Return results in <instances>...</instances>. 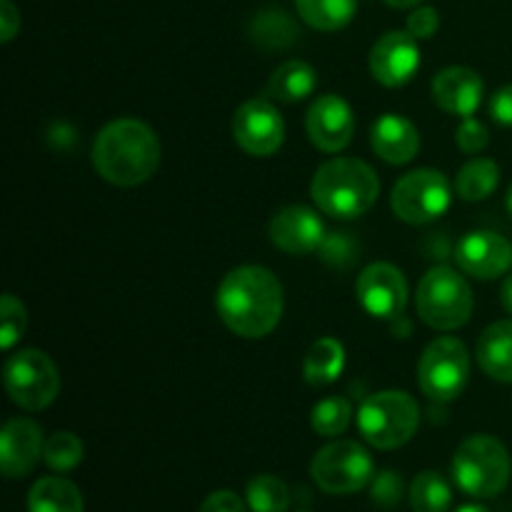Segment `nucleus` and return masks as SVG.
I'll use <instances>...</instances> for the list:
<instances>
[{
    "instance_id": "nucleus-13",
    "label": "nucleus",
    "mask_w": 512,
    "mask_h": 512,
    "mask_svg": "<svg viewBox=\"0 0 512 512\" xmlns=\"http://www.w3.org/2000/svg\"><path fill=\"white\" fill-rule=\"evenodd\" d=\"M310 143L323 153H340L355 135V115L348 100L335 93L318 95L305 113Z\"/></svg>"
},
{
    "instance_id": "nucleus-26",
    "label": "nucleus",
    "mask_w": 512,
    "mask_h": 512,
    "mask_svg": "<svg viewBox=\"0 0 512 512\" xmlns=\"http://www.w3.org/2000/svg\"><path fill=\"white\" fill-rule=\"evenodd\" d=\"M498 183V163L490 158H473L460 168L458 178H455V193L468 203H478V200L490 198L498 190Z\"/></svg>"
},
{
    "instance_id": "nucleus-8",
    "label": "nucleus",
    "mask_w": 512,
    "mask_h": 512,
    "mask_svg": "<svg viewBox=\"0 0 512 512\" xmlns=\"http://www.w3.org/2000/svg\"><path fill=\"white\" fill-rule=\"evenodd\" d=\"M470 378V355L463 340L435 338L423 350L418 363V385L423 395L435 403H450L460 398Z\"/></svg>"
},
{
    "instance_id": "nucleus-37",
    "label": "nucleus",
    "mask_w": 512,
    "mask_h": 512,
    "mask_svg": "<svg viewBox=\"0 0 512 512\" xmlns=\"http://www.w3.org/2000/svg\"><path fill=\"white\" fill-rule=\"evenodd\" d=\"M490 115H493L495 123L512 128V83L500 88L493 95V100H490Z\"/></svg>"
},
{
    "instance_id": "nucleus-29",
    "label": "nucleus",
    "mask_w": 512,
    "mask_h": 512,
    "mask_svg": "<svg viewBox=\"0 0 512 512\" xmlns=\"http://www.w3.org/2000/svg\"><path fill=\"white\" fill-rule=\"evenodd\" d=\"M350 420H353V405L348 398H325L310 413V425L318 435L323 438H338L345 430L350 428Z\"/></svg>"
},
{
    "instance_id": "nucleus-23",
    "label": "nucleus",
    "mask_w": 512,
    "mask_h": 512,
    "mask_svg": "<svg viewBox=\"0 0 512 512\" xmlns=\"http://www.w3.org/2000/svg\"><path fill=\"white\" fill-rule=\"evenodd\" d=\"M83 493L60 475L40 478L28 493V512H83Z\"/></svg>"
},
{
    "instance_id": "nucleus-5",
    "label": "nucleus",
    "mask_w": 512,
    "mask_h": 512,
    "mask_svg": "<svg viewBox=\"0 0 512 512\" xmlns=\"http://www.w3.org/2000/svg\"><path fill=\"white\" fill-rule=\"evenodd\" d=\"M420 425L418 400L405 390L368 395L358 410V428L365 443L378 450H398L413 440Z\"/></svg>"
},
{
    "instance_id": "nucleus-18",
    "label": "nucleus",
    "mask_w": 512,
    "mask_h": 512,
    "mask_svg": "<svg viewBox=\"0 0 512 512\" xmlns=\"http://www.w3.org/2000/svg\"><path fill=\"white\" fill-rule=\"evenodd\" d=\"M433 100L438 108H443L445 113L460 115V118H470L475 115V110L483 103L485 85L483 78L475 73L473 68H465V65H450V68L440 70L433 78Z\"/></svg>"
},
{
    "instance_id": "nucleus-39",
    "label": "nucleus",
    "mask_w": 512,
    "mask_h": 512,
    "mask_svg": "<svg viewBox=\"0 0 512 512\" xmlns=\"http://www.w3.org/2000/svg\"><path fill=\"white\" fill-rule=\"evenodd\" d=\"M500 300H503V308L512 315V275L505 278L503 290H500Z\"/></svg>"
},
{
    "instance_id": "nucleus-35",
    "label": "nucleus",
    "mask_w": 512,
    "mask_h": 512,
    "mask_svg": "<svg viewBox=\"0 0 512 512\" xmlns=\"http://www.w3.org/2000/svg\"><path fill=\"white\" fill-rule=\"evenodd\" d=\"M438 28H440V15L438 10L430 8V5H420V8H415L413 13L408 15V23H405V30H408L415 40L433 38Z\"/></svg>"
},
{
    "instance_id": "nucleus-16",
    "label": "nucleus",
    "mask_w": 512,
    "mask_h": 512,
    "mask_svg": "<svg viewBox=\"0 0 512 512\" xmlns=\"http://www.w3.org/2000/svg\"><path fill=\"white\" fill-rule=\"evenodd\" d=\"M270 240L288 255L315 253L325 240V223L308 205H288L270 220Z\"/></svg>"
},
{
    "instance_id": "nucleus-2",
    "label": "nucleus",
    "mask_w": 512,
    "mask_h": 512,
    "mask_svg": "<svg viewBox=\"0 0 512 512\" xmlns=\"http://www.w3.org/2000/svg\"><path fill=\"white\" fill-rule=\"evenodd\" d=\"M90 158L100 178L118 188H135L158 173L163 148L148 123L138 118H120L95 135Z\"/></svg>"
},
{
    "instance_id": "nucleus-12",
    "label": "nucleus",
    "mask_w": 512,
    "mask_h": 512,
    "mask_svg": "<svg viewBox=\"0 0 512 512\" xmlns=\"http://www.w3.org/2000/svg\"><path fill=\"white\" fill-rule=\"evenodd\" d=\"M360 308L378 320H395L408 305V283L403 270L393 263H373L358 275L355 283Z\"/></svg>"
},
{
    "instance_id": "nucleus-6",
    "label": "nucleus",
    "mask_w": 512,
    "mask_h": 512,
    "mask_svg": "<svg viewBox=\"0 0 512 512\" xmlns=\"http://www.w3.org/2000/svg\"><path fill=\"white\" fill-rule=\"evenodd\" d=\"M473 290L468 280L458 270L448 265H435L415 290V308H418L420 320L433 330H458L473 315Z\"/></svg>"
},
{
    "instance_id": "nucleus-1",
    "label": "nucleus",
    "mask_w": 512,
    "mask_h": 512,
    "mask_svg": "<svg viewBox=\"0 0 512 512\" xmlns=\"http://www.w3.org/2000/svg\"><path fill=\"white\" fill-rule=\"evenodd\" d=\"M283 308V285L260 265H240L230 270L215 293V310L225 328L248 340L273 333L283 318Z\"/></svg>"
},
{
    "instance_id": "nucleus-17",
    "label": "nucleus",
    "mask_w": 512,
    "mask_h": 512,
    "mask_svg": "<svg viewBox=\"0 0 512 512\" xmlns=\"http://www.w3.org/2000/svg\"><path fill=\"white\" fill-rule=\"evenodd\" d=\"M43 430L30 418H13L0 433V470L5 478H23L43 458Z\"/></svg>"
},
{
    "instance_id": "nucleus-28",
    "label": "nucleus",
    "mask_w": 512,
    "mask_h": 512,
    "mask_svg": "<svg viewBox=\"0 0 512 512\" xmlns=\"http://www.w3.org/2000/svg\"><path fill=\"white\" fill-rule=\"evenodd\" d=\"M245 500L253 512H285L290 508V490L275 475H258L245 488Z\"/></svg>"
},
{
    "instance_id": "nucleus-22",
    "label": "nucleus",
    "mask_w": 512,
    "mask_h": 512,
    "mask_svg": "<svg viewBox=\"0 0 512 512\" xmlns=\"http://www.w3.org/2000/svg\"><path fill=\"white\" fill-rule=\"evenodd\" d=\"M318 88V73L305 60H288L273 70L268 80V95L280 103H300Z\"/></svg>"
},
{
    "instance_id": "nucleus-14",
    "label": "nucleus",
    "mask_w": 512,
    "mask_h": 512,
    "mask_svg": "<svg viewBox=\"0 0 512 512\" xmlns=\"http://www.w3.org/2000/svg\"><path fill=\"white\" fill-rule=\"evenodd\" d=\"M420 68L418 40L405 30L385 33L370 50V73L385 88H403Z\"/></svg>"
},
{
    "instance_id": "nucleus-40",
    "label": "nucleus",
    "mask_w": 512,
    "mask_h": 512,
    "mask_svg": "<svg viewBox=\"0 0 512 512\" xmlns=\"http://www.w3.org/2000/svg\"><path fill=\"white\" fill-rule=\"evenodd\" d=\"M383 3H388L390 8H413V5L423 3V0H383Z\"/></svg>"
},
{
    "instance_id": "nucleus-7",
    "label": "nucleus",
    "mask_w": 512,
    "mask_h": 512,
    "mask_svg": "<svg viewBox=\"0 0 512 512\" xmlns=\"http://www.w3.org/2000/svg\"><path fill=\"white\" fill-rule=\"evenodd\" d=\"M310 475L323 493L353 495L373 483L375 463L355 440H335L315 453Z\"/></svg>"
},
{
    "instance_id": "nucleus-11",
    "label": "nucleus",
    "mask_w": 512,
    "mask_h": 512,
    "mask_svg": "<svg viewBox=\"0 0 512 512\" xmlns=\"http://www.w3.org/2000/svg\"><path fill=\"white\" fill-rule=\"evenodd\" d=\"M233 138L253 158H270L285 140V120L265 98H250L235 110Z\"/></svg>"
},
{
    "instance_id": "nucleus-19",
    "label": "nucleus",
    "mask_w": 512,
    "mask_h": 512,
    "mask_svg": "<svg viewBox=\"0 0 512 512\" xmlns=\"http://www.w3.org/2000/svg\"><path fill=\"white\" fill-rule=\"evenodd\" d=\"M370 145H373L375 155L388 165H405L418 155L420 133L408 118L388 113L375 120Z\"/></svg>"
},
{
    "instance_id": "nucleus-24",
    "label": "nucleus",
    "mask_w": 512,
    "mask_h": 512,
    "mask_svg": "<svg viewBox=\"0 0 512 512\" xmlns=\"http://www.w3.org/2000/svg\"><path fill=\"white\" fill-rule=\"evenodd\" d=\"M300 30L285 10L268 8L250 23V40L263 50H285L298 40Z\"/></svg>"
},
{
    "instance_id": "nucleus-15",
    "label": "nucleus",
    "mask_w": 512,
    "mask_h": 512,
    "mask_svg": "<svg viewBox=\"0 0 512 512\" xmlns=\"http://www.w3.org/2000/svg\"><path fill=\"white\" fill-rule=\"evenodd\" d=\"M455 260L465 275L478 280H495L512 265V245L493 230H473L455 245Z\"/></svg>"
},
{
    "instance_id": "nucleus-10",
    "label": "nucleus",
    "mask_w": 512,
    "mask_h": 512,
    "mask_svg": "<svg viewBox=\"0 0 512 512\" xmlns=\"http://www.w3.org/2000/svg\"><path fill=\"white\" fill-rule=\"evenodd\" d=\"M450 198H453V188L448 178L440 170L420 168L410 170L395 183L390 205L403 223L428 225L450 208Z\"/></svg>"
},
{
    "instance_id": "nucleus-27",
    "label": "nucleus",
    "mask_w": 512,
    "mask_h": 512,
    "mask_svg": "<svg viewBox=\"0 0 512 512\" xmlns=\"http://www.w3.org/2000/svg\"><path fill=\"white\" fill-rule=\"evenodd\" d=\"M450 505H453V490L448 480L435 470H425L410 485L413 512H448Z\"/></svg>"
},
{
    "instance_id": "nucleus-42",
    "label": "nucleus",
    "mask_w": 512,
    "mask_h": 512,
    "mask_svg": "<svg viewBox=\"0 0 512 512\" xmlns=\"http://www.w3.org/2000/svg\"><path fill=\"white\" fill-rule=\"evenodd\" d=\"M505 210H508V215L512 218V185H510L508 195H505Z\"/></svg>"
},
{
    "instance_id": "nucleus-41",
    "label": "nucleus",
    "mask_w": 512,
    "mask_h": 512,
    "mask_svg": "<svg viewBox=\"0 0 512 512\" xmlns=\"http://www.w3.org/2000/svg\"><path fill=\"white\" fill-rule=\"evenodd\" d=\"M455 512H490V510H488V508H483V505L470 503V505H463V508H458Z\"/></svg>"
},
{
    "instance_id": "nucleus-25",
    "label": "nucleus",
    "mask_w": 512,
    "mask_h": 512,
    "mask_svg": "<svg viewBox=\"0 0 512 512\" xmlns=\"http://www.w3.org/2000/svg\"><path fill=\"white\" fill-rule=\"evenodd\" d=\"M295 8H298L300 20L310 28L333 33L355 18L358 0H295Z\"/></svg>"
},
{
    "instance_id": "nucleus-3",
    "label": "nucleus",
    "mask_w": 512,
    "mask_h": 512,
    "mask_svg": "<svg viewBox=\"0 0 512 512\" xmlns=\"http://www.w3.org/2000/svg\"><path fill=\"white\" fill-rule=\"evenodd\" d=\"M310 195L330 218L353 220L375 205L380 195V178L365 160L333 158L318 168Z\"/></svg>"
},
{
    "instance_id": "nucleus-21",
    "label": "nucleus",
    "mask_w": 512,
    "mask_h": 512,
    "mask_svg": "<svg viewBox=\"0 0 512 512\" xmlns=\"http://www.w3.org/2000/svg\"><path fill=\"white\" fill-rule=\"evenodd\" d=\"M345 370V348L335 338H320L308 348L303 360V378L313 388L335 383Z\"/></svg>"
},
{
    "instance_id": "nucleus-9",
    "label": "nucleus",
    "mask_w": 512,
    "mask_h": 512,
    "mask_svg": "<svg viewBox=\"0 0 512 512\" xmlns=\"http://www.w3.org/2000/svg\"><path fill=\"white\" fill-rule=\"evenodd\" d=\"M3 380L10 400L30 413L48 408L60 393L58 368L43 350L35 348L10 355L5 360Z\"/></svg>"
},
{
    "instance_id": "nucleus-4",
    "label": "nucleus",
    "mask_w": 512,
    "mask_h": 512,
    "mask_svg": "<svg viewBox=\"0 0 512 512\" xmlns=\"http://www.w3.org/2000/svg\"><path fill=\"white\" fill-rule=\"evenodd\" d=\"M510 453L493 435H470L453 458L455 485L470 498H495L510 483Z\"/></svg>"
},
{
    "instance_id": "nucleus-20",
    "label": "nucleus",
    "mask_w": 512,
    "mask_h": 512,
    "mask_svg": "<svg viewBox=\"0 0 512 512\" xmlns=\"http://www.w3.org/2000/svg\"><path fill=\"white\" fill-rule=\"evenodd\" d=\"M475 358L488 378L512 383V320H498L483 330Z\"/></svg>"
},
{
    "instance_id": "nucleus-36",
    "label": "nucleus",
    "mask_w": 512,
    "mask_h": 512,
    "mask_svg": "<svg viewBox=\"0 0 512 512\" xmlns=\"http://www.w3.org/2000/svg\"><path fill=\"white\" fill-rule=\"evenodd\" d=\"M198 512H248V508L233 490H215L203 500Z\"/></svg>"
},
{
    "instance_id": "nucleus-34",
    "label": "nucleus",
    "mask_w": 512,
    "mask_h": 512,
    "mask_svg": "<svg viewBox=\"0 0 512 512\" xmlns=\"http://www.w3.org/2000/svg\"><path fill=\"white\" fill-rule=\"evenodd\" d=\"M373 500L383 508H393L403 498V478L393 470H383L373 478V490H370Z\"/></svg>"
},
{
    "instance_id": "nucleus-32",
    "label": "nucleus",
    "mask_w": 512,
    "mask_h": 512,
    "mask_svg": "<svg viewBox=\"0 0 512 512\" xmlns=\"http://www.w3.org/2000/svg\"><path fill=\"white\" fill-rule=\"evenodd\" d=\"M355 253H358V243L353 233H330L320 245V258L333 268H348L355 260Z\"/></svg>"
},
{
    "instance_id": "nucleus-31",
    "label": "nucleus",
    "mask_w": 512,
    "mask_h": 512,
    "mask_svg": "<svg viewBox=\"0 0 512 512\" xmlns=\"http://www.w3.org/2000/svg\"><path fill=\"white\" fill-rule=\"evenodd\" d=\"M3 325H0V345L3 350H10L25 333V325H28V313H25V305L15 298L13 293L3 295Z\"/></svg>"
},
{
    "instance_id": "nucleus-33",
    "label": "nucleus",
    "mask_w": 512,
    "mask_h": 512,
    "mask_svg": "<svg viewBox=\"0 0 512 512\" xmlns=\"http://www.w3.org/2000/svg\"><path fill=\"white\" fill-rule=\"evenodd\" d=\"M455 143H458V148L463 150V153L478 155L488 148L490 133L480 120H475L473 115H470V118H463V123L455 130Z\"/></svg>"
},
{
    "instance_id": "nucleus-38",
    "label": "nucleus",
    "mask_w": 512,
    "mask_h": 512,
    "mask_svg": "<svg viewBox=\"0 0 512 512\" xmlns=\"http://www.w3.org/2000/svg\"><path fill=\"white\" fill-rule=\"evenodd\" d=\"M20 30V13L13 0H0V40L10 43Z\"/></svg>"
},
{
    "instance_id": "nucleus-30",
    "label": "nucleus",
    "mask_w": 512,
    "mask_h": 512,
    "mask_svg": "<svg viewBox=\"0 0 512 512\" xmlns=\"http://www.w3.org/2000/svg\"><path fill=\"white\" fill-rule=\"evenodd\" d=\"M83 440L73 433H55L45 440L43 460L50 470L55 473H70L83 463Z\"/></svg>"
}]
</instances>
